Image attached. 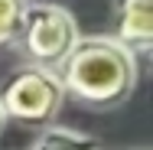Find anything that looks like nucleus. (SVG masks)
I'll return each instance as SVG.
<instances>
[{
  "label": "nucleus",
  "mask_w": 153,
  "mask_h": 150,
  "mask_svg": "<svg viewBox=\"0 0 153 150\" xmlns=\"http://www.w3.org/2000/svg\"><path fill=\"white\" fill-rule=\"evenodd\" d=\"M56 78H59L62 91L75 95L78 101L108 108V104L124 101L134 91L137 62L114 39L91 36V39H78L75 43V49L59 65Z\"/></svg>",
  "instance_id": "obj_1"
},
{
  "label": "nucleus",
  "mask_w": 153,
  "mask_h": 150,
  "mask_svg": "<svg viewBox=\"0 0 153 150\" xmlns=\"http://www.w3.org/2000/svg\"><path fill=\"white\" fill-rule=\"evenodd\" d=\"M23 49L26 56L36 62V69L42 72H59V65L65 62V56L75 49V43L82 39L75 16L59 7V3H33L23 7Z\"/></svg>",
  "instance_id": "obj_2"
},
{
  "label": "nucleus",
  "mask_w": 153,
  "mask_h": 150,
  "mask_svg": "<svg viewBox=\"0 0 153 150\" xmlns=\"http://www.w3.org/2000/svg\"><path fill=\"white\" fill-rule=\"evenodd\" d=\"M62 98H65V91H62L59 78L52 72H42V69L33 65V69L16 72L3 85L0 108H3V118H20V121L39 124V121L56 118Z\"/></svg>",
  "instance_id": "obj_3"
},
{
  "label": "nucleus",
  "mask_w": 153,
  "mask_h": 150,
  "mask_svg": "<svg viewBox=\"0 0 153 150\" xmlns=\"http://www.w3.org/2000/svg\"><path fill=\"white\" fill-rule=\"evenodd\" d=\"M114 30L117 46L130 56L153 46V0H114Z\"/></svg>",
  "instance_id": "obj_4"
},
{
  "label": "nucleus",
  "mask_w": 153,
  "mask_h": 150,
  "mask_svg": "<svg viewBox=\"0 0 153 150\" xmlns=\"http://www.w3.org/2000/svg\"><path fill=\"white\" fill-rule=\"evenodd\" d=\"M30 150H98V140L85 137V134H75V131L52 127V131H46Z\"/></svg>",
  "instance_id": "obj_5"
},
{
  "label": "nucleus",
  "mask_w": 153,
  "mask_h": 150,
  "mask_svg": "<svg viewBox=\"0 0 153 150\" xmlns=\"http://www.w3.org/2000/svg\"><path fill=\"white\" fill-rule=\"evenodd\" d=\"M23 7L20 0H0V46L3 43H13L20 36V26H23Z\"/></svg>",
  "instance_id": "obj_6"
},
{
  "label": "nucleus",
  "mask_w": 153,
  "mask_h": 150,
  "mask_svg": "<svg viewBox=\"0 0 153 150\" xmlns=\"http://www.w3.org/2000/svg\"><path fill=\"white\" fill-rule=\"evenodd\" d=\"M3 124H7V118H3V108H0V131H3Z\"/></svg>",
  "instance_id": "obj_7"
},
{
  "label": "nucleus",
  "mask_w": 153,
  "mask_h": 150,
  "mask_svg": "<svg viewBox=\"0 0 153 150\" xmlns=\"http://www.w3.org/2000/svg\"><path fill=\"white\" fill-rule=\"evenodd\" d=\"M137 150H147V147H137Z\"/></svg>",
  "instance_id": "obj_8"
},
{
  "label": "nucleus",
  "mask_w": 153,
  "mask_h": 150,
  "mask_svg": "<svg viewBox=\"0 0 153 150\" xmlns=\"http://www.w3.org/2000/svg\"><path fill=\"white\" fill-rule=\"evenodd\" d=\"M20 3H23V0H20Z\"/></svg>",
  "instance_id": "obj_9"
},
{
  "label": "nucleus",
  "mask_w": 153,
  "mask_h": 150,
  "mask_svg": "<svg viewBox=\"0 0 153 150\" xmlns=\"http://www.w3.org/2000/svg\"><path fill=\"white\" fill-rule=\"evenodd\" d=\"M98 150H101V147H98Z\"/></svg>",
  "instance_id": "obj_10"
}]
</instances>
